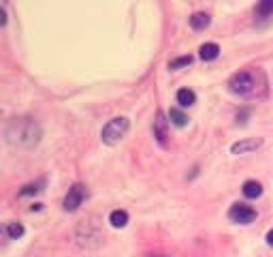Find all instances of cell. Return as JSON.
<instances>
[{"label": "cell", "mask_w": 273, "mask_h": 257, "mask_svg": "<svg viewBox=\"0 0 273 257\" xmlns=\"http://www.w3.org/2000/svg\"><path fill=\"white\" fill-rule=\"evenodd\" d=\"M167 125H169V120H167V116L162 112H158L156 114V120H154V137L160 141L162 146L167 144Z\"/></svg>", "instance_id": "cell-7"}, {"label": "cell", "mask_w": 273, "mask_h": 257, "mask_svg": "<svg viewBox=\"0 0 273 257\" xmlns=\"http://www.w3.org/2000/svg\"><path fill=\"white\" fill-rule=\"evenodd\" d=\"M194 101H196V94L192 90H188V88H182V90H177V103H180L182 107L194 105Z\"/></svg>", "instance_id": "cell-9"}, {"label": "cell", "mask_w": 273, "mask_h": 257, "mask_svg": "<svg viewBox=\"0 0 273 257\" xmlns=\"http://www.w3.org/2000/svg\"><path fill=\"white\" fill-rule=\"evenodd\" d=\"M39 191H41V185H28V187H24L22 191H19V195L26 197V195H32V193H39Z\"/></svg>", "instance_id": "cell-17"}, {"label": "cell", "mask_w": 273, "mask_h": 257, "mask_svg": "<svg viewBox=\"0 0 273 257\" xmlns=\"http://www.w3.org/2000/svg\"><path fill=\"white\" fill-rule=\"evenodd\" d=\"M169 118H171V123H173L175 127H186L188 125V116L182 110H177V107H173V110L169 112Z\"/></svg>", "instance_id": "cell-13"}, {"label": "cell", "mask_w": 273, "mask_h": 257, "mask_svg": "<svg viewBox=\"0 0 273 257\" xmlns=\"http://www.w3.org/2000/svg\"><path fill=\"white\" fill-rule=\"evenodd\" d=\"M256 13L261 17H269L271 13H273V0H269V2H261L256 6Z\"/></svg>", "instance_id": "cell-16"}, {"label": "cell", "mask_w": 273, "mask_h": 257, "mask_svg": "<svg viewBox=\"0 0 273 257\" xmlns=\"http://www.w3.org/2000/svg\"><path fill=\"white\" fill-rule=\"evenodd\" d=\"M6 24V15H4V6L0 4V26H4Z\"/></svg>", "instance_id": "cell-18"}, {"label": "cell", "mask_w": 273, "mask_h": 257, "mask_svg": "<svg viewBox=\"0 0 273 257\" xmlns=\"http://www.w3.org/2000/svg\"><path fill=\"white\" fill-rule=\"evenodd\" d=\"M263 146V139L261 137H252V139H241V141H235L230 146V152L233 154H248V152H254L256 148Z\"/></svg>", "instance_id": "cell-6"}, {"label": "cell", "mask_w": 273, "mask_h": 257, "mask_svg": "<svg viewBox=\"0 0 273 257\" xmlns=\"http://www.w3.org/2000/svg\"><path fill=\"white\" fill-rule=\"evenodd\" d=\"M109 223H111L113 227H126L128 214H126L124 210H113L111 214H109Z\"/></svg>", "instance_id": "cell-12"}, {"label": "cell", "mask_w": 273, "mask_h": 257, "mask_svg": "<svg viewBox=\"0 0 273 257\" xmlns=\"http://www.w3.org/2000/svg\"><path fill=\"white\" fill-rule=\"evenodd\" d=\"M24 225L22 223H9V225H6V236H9L11 240H19L24 236Z\"/></svg>", "instance_id": "cell-14"}, {"label": "cell", "mask_w": 273, "mask_h": 257, "mask_svg": "<svg viewBox=\"0 0 273 257\" xmlns=\"http://www.w3.org/2000/svg\"><path fill=\"white\" fill-rule=\"evenodd\" d=\"M209 22L211 19H209L207 13H194V15L190 17V26H192L194 30H205L209 26Z\"/></svg>", "instance_id": "cell-10"}, {"label": "cell", "mask_w": 273, "mask_h": 257, "mask_svg": "<svg viewBox=\"0 0 273 257\" xmlns=\"http://www.w3.org/2000/svg\"><path fill=\"white\" fill-rule=\"evenodd\" d=\"M149 257H167V255H149Z\"/></svg>", "instance_id": "cell-20"}, {"label": "cell", "mask_w": 273, "mask_h": 257, "mask_svg": "<svg viewBox=\"0 0 273 257\" xmlns=\"http://www.w3.org/2000/svg\"><path fill=\"white\" fill-rule=\"evenodd\" d=\"M267 245H269V247H273V229L267 234Z\"/></svg>", "instance_id": "cell-19"}, {"label": "cell", "mask_w": 273, "mask_h": 257, "mask_svg": "<svg viewBox=\"0 0 273 257\" xmlns=\"http://www.w3.org/2000/svg\"><path fill=\"white\" fill-rule=\"evenodd\" d=\"M228 219L233 223H239V225H248L256 219V210L245 204H233L228 210Z\"/></svg>", "instance_id": "cell-5"}, {"label": "cell", "mask_w": 273, "mask_h": 257, "mask_svg": "<svg viewBox=\"0 0 273 257\" xmlns=\"http://www.w3.org/2000/svg\"><path fill=\"white\" fill-rule=\"evenodd\" d=\"M199 52H201L203 60H214V58H218V54H220V47L216 43H203Z\"/></svg>", "instance_id": "cell-11"}, {"label": "cell", "mask_w": 273, "mask_h": 257, "mask_svg": "<svg viewBox=\"0 0 273 257\" xmlns=\"http://www.w3.org/2000/svg\"><path fill=\"white\" fill-rule=\"evenodd\" d=\"M190 63H192V56H182V58H175V60H171V63H169V69L177 71V69H182V66H188Z\"/></svg>", "instance_id": "cell-15"}, {"label": "cell", "mask_w": 273, "mask_h": 257, "mask_svg": "<svg viewBox=\"0 0 273 257\" xmlns=\"http://www.w3.org/2000/svg\"><path fill=\"white\" fill-rule=\"evenodd\" d=\"M84 199H86V187L77 182V185H73L71 189H68L66 197L62 201V208L66 212H75L81 204H84Z\"/></svg>", "instance_id": "cell-4"}, {"label": "cell", "mask_w": 273, "mask_h": 257, "mask_svg": "<svg viewBox=\"0 0 273 257\" xmlns=\"http://www.w3.org/2000/svg\"><path fill=\"white\" fill-rule=\"evenodd\" d=\"M128 127H131L128 118H122V116L120 118H113V120H109V123L102 127L100 137H102V141H105V144L115 146V144H120V141L126 137Z\"/></svg>", "instance_id": "cell-3"}, {"label": "cell", "mask_w": 273, "mask_h": 257, "mask_svg": "<svg viewBox=\"0 0 273 257\" xmlns=\"http://www.w3.org/2000/svg\"><path fill=\"white\" fill-rule=\"evenodd\" d=\"M258 82L263 84V73L261 71H250V69H243L235 73L233 77L228 79V90L233 94H239V97H248V94H254Z\"/></svg>", "instance_id": "cell-2"}, {"label": "cell", "mask_w": 273, "mask_h": 257, "mask_svg": "<svg viewBox=\"0 0 273 257\" xmlns=\"http://www.w3.org/2000/svg\"><path fill=\"white\" fill-rule=\"evenodd\" d=\"M4 139L13 148H32L41 139V128L30 118H15L6 125Z\"/></svg>", "instance_id": "cell-1"}, {"label": "cell", "mask_w": 273, "mask_h": 257, "mask_svg": "<svg viewBox=\"0 0 273 257\" xmlns=\"http://www.w3.org/2000/svg\"><path fill=\"white\" fill-rule=\"evenodd\" d=\"M243 195L248 199H256V197H261L263 195V187H261V182H256V180H248V182H243Z\"/></svg>", "instance_id": "cell-8"}]
</instances>
